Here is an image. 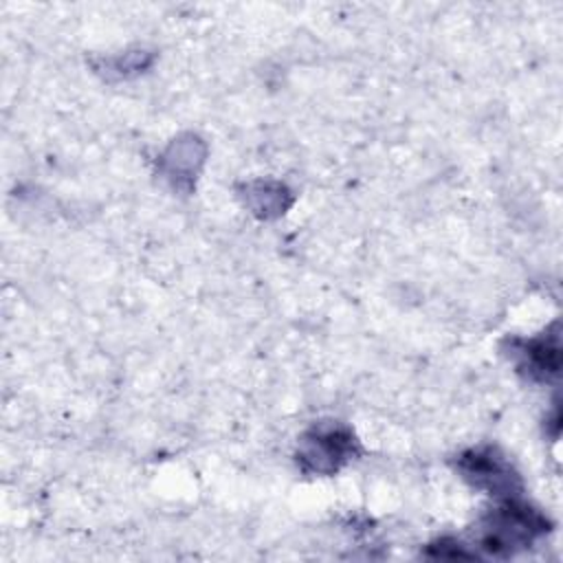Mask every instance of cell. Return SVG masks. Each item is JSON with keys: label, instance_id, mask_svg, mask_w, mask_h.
Instances as JSON below:
<instances>
[{"label": "cell", "instance_id": "obj_1", "mask_svg": "<svg viewBox=\"0 0 563 563\" xmlns=\"http://www.w3.org/2000/svg\"><path fill=\"white\" fill-rule=\"evenodd\" d=\"M543 530L545 523L539 515L528 508L508 506L493 515L484 543L490 552H510L512 548L528 545Z\"/></svg>", "mask_w": 563, "mask_h": 563}]
</instances>
